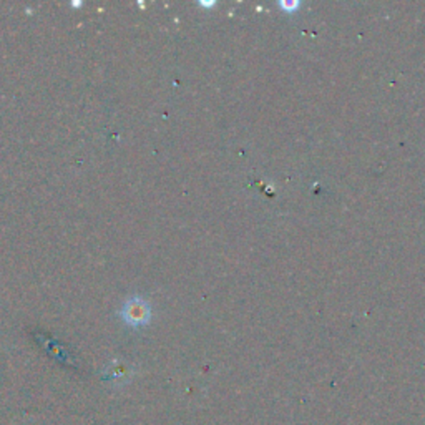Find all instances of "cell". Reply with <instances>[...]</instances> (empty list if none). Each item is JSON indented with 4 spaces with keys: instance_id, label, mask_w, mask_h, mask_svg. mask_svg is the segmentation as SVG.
Listing matches in <instances>:
<instances>
[{
    "instance_id": "cell-1",
    "label": "cell",
    "mask_w": 425,
    "mask_h": 425,
    "mask_svg": "<svg viewBox=\"0 0 425 425\" xmlns=\"http://www.w3.org/2000/svg\"><path fill=\"white\" fill-rule=\"evenodd\" d=\"M122 316L128 324L143 326L149 321V307L148 304L140 298H133L125 304L122 309Z\"/></svg>"
}]
</instances>
